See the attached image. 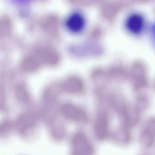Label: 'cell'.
<instances>
[{"label":"cell","mask_w":155,"mask_h":155,"mask_svg":"<svg viewBox=\"0 0 155 155\" xmlns=\"http://www.w3.org/2000/svg\"><path fill=\"white\" fill-rule=\"evenodd\" d=\"M140 1H147V0H140Z\"/></svg>","instance_id":"5b68a950"},{"label":"cell","mask_w":155,"mask_h":155,"mask_svg":"<svg viewBox=\"0 0 155 155\" xmlns=\"http://www.w3.org/2000/svg\"><path fill=\"white\" fill-rule=\"evenodd\" d=\"M151 34H152V37L153 39V41L155 43V24L153 25L152 30H151Z\"/></svg>","instance_id":"277c9868"},{"label":"cell","mask_w":155,"mask_h":155,"mask_svg":"<svg viewBox=\"0 0 155 155\" xmlns=\"http://www.w3.org/2000/svg\"><path fill=\"white\" fill-rule=\"evenodd\" d=\"M67 28L73 33H81L85 28L86 20L84 16L79 12L71 13L65 22Z\"/></svg>","instance_id":"7a4b0ae2"},{"label":"cell","mask_w":155,"mask_h":155,"mask_svg":"<svg viewBox=\"0 0 155 155\" xmlns=\"http://www.w3.org/2000/svg\"><path fill=\"white\" fill-rule=\"evenodd\" d=\"M125 28L129 33L133 35H140L145 29V19L138 13L130 14L125 20Z\"/></svg>","instance_id":"6da1fadb"},{"label":"cell","mask_w":155,"mask_h":155,"mask_svg":"<svg viewBox=\"0 0 155 155\" xmlns=\"http://www.w3.org/2000/svg\"><path fill=\"white\" fill-rule=\"evenodd\" d=\"M10 2L17 5H24L30 2L31 0H8Z\"/></svg>","instance_id":"3957f363"}]
</instances>
